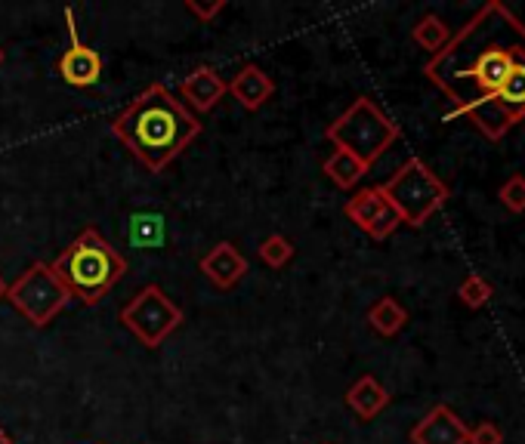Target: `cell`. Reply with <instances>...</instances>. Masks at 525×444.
Returning a JSON list of instances; mask_svg holds the SVG:
<instances>
[{
  "label": "cell",
  "instance_id": "6da1fadb",
  "mask_svg": "<svg viewBox=\"0 0 525 444\" xmlns=\"http://www.w3.org/2000/svg\"><path fill=\"white\" fill-rule=\"evenodd\" d=\"M516 62H525V25L504 7L485 4L451 41L436 53L424 74L454 102L451 118L495 99Z\"/></svg>",
  "mask_w": 525,
  "mask_h": 444
},
{
  "label": "cell",
  "instance_id": "7a4b0ae2",
  "mask_svg": "<svg viewBox=\"0 0 525 444\" xmlns=\"http://www.w3.org/2000/svg\"><path fill=\"white\" fill-rule=\"evenodd\" d=\"M112 136L146 170L161 173L201 136V121L164 84H149L115 115Z\"/></svg>",
  "mask_w": 525,
  "mask_h": 444
},
{
  "label": "cell",
  "instance_id": "3957f363",
  "mask_svg": "<svg viewBox=\"0 0 525 444\" xmlns=\"http://www.w3.org/2000/svg\"><path fill=\"white\" fill-rule=\"evenodd\" d=\"M50 269L65 284L72 300L81 306H96L127 275V259L112 247L109 238H102L96 229H84L53 259Z\"/></svg>",
  "mask_w": 525,
  "mask_h": 444
},
{
  "label": "cell",
  "instance_id": "277c9868",
  "mask_svg": "<svg viewBox=\"0 0 525 444\" xmlns=\"http://www.w3.org/2000/svg\"><path fill=\"white\" fill-rule=\"evenodd\" d=\"M325 136L334 148H343V152L359 158L371 170L390 152L393 142L402 136V130L374 99L359 96L334 124H328Z\"/></svg>",
  "mask_w": 525,
  "mask_h": 444
},
{
  "label": "cell",
  "instance_id": "5b68a950",
  "mask_svg": "<svg viewBox=\"0 0 525 444\" xmlns=\"http://www.w3.org/2000/svg\"><path fill=\"white\" fill-rule=\"evenodd\" d=\"M387 201L396 207L402 226L420 229L451 198L445 179H439L420 158H408L387 182L380 185Z\"/></svg>",
  "mask_w": 525,
  "mask_h": 444
},
{
  "label": "cell",
  "instance_id": "8992f818",
  "mask_svg": "<svg viewBox=\"0 0 525 444\" xmlns=\"http://www.w3.org/2000/svg\"><path fill=\"white\" fill-rule=\"evenodd\" d=\"M4 300L31 324V327H47L68 303L65 284L56 278V272L50 269V263H31L13 284H7V296Z\"/></svg>",
  "mask_w": 525,
  "mask_h": 444
},
{
  "label": "cell",
  "instance_id": "52a82bcc",
  "mask_svg": "<svg viewBox=\"0 0 525 444\" xmlns=\"http://www.w3.org/2000/svg\"><path fill=\"white\" fill-rule=\"evenodd\" d=\"M121 324L146 349H158L170 333L183 324V309L170 300L164 287L146 284V287H139L127 300V306L121 309Z\"/></svg>",
  "mask_w": 525,
  "mask_h": 444
},
{
  "label": "cell",
  "instance_id": "ba28073f",
  "mask_svg": "<svg viewBox=\"0 0 525 444\" xmlns=\"http://www.w3.org/2000/svg\"><path fill=\"white\" fill-rule=\"evenodd\" d=\"M343 213H346L349 222H356V226L374 241H387L402 226L396 207L387 201V195H383L380 185L359 189L353 198L343 204Z\"/></svg>",
  "mask_w": 525,
  "mask_h": 444
},
{
  "label": "cell",
  "instance_id": "9c48e42d",
  "mask_svg": "<svg viewBox=\"0 0 525 444\" xmlns=\"http://www.w3.org/2000/svg\"><path fill=\"white\" fill-rule=\"evenodd\" d=\"M65 22H68V47L62 50V56L56 59V71L59 78L68 84V87H93L99 84L102 78V56L99 50L87 47L81 37H78V28H75V10H65Z\"/></svg>",
  "mask_w": 525,
  "mask_h": 444
},
{
  "label": "cell",
  "instance_id": "30bf717a",
  "mask_svg": "<svg viewBox=\"0 0 525 444\" xmlns=\"http://www.w3.org/2000/svg\"><path fill=\"white\" fill-rule=\"evenodd\" d=\"M229 87L223 81V74L217 68H210V65H198L192 68L186 78L180 81V99L183 105L192 111H201V115H207V111H214L223 99H226Z\"/></svg>",
  "mask_w": 525,
  "mask_h": 444
},
{
  "label": "cell",
  "instance_id": "8fae6325",
  "mask_svg": "<svg viewBox=\"0 0 525 444\" xmlns=\"http://www.w3.org/2000/svg\"><path fill=\"white\" fill-rule=\"evenodd\" d=\"M470 426L451 411L448 404H436L424 414V420H417L411 429V444H467Z\"/></svg>",
  "mask_w": 525,
  "mask_h": 444
},
{
  "label": "cell",
  "instance_id": "7c38bea8",
  "mask_svg": "<svg viewBox=\"0 0 525 444\" xmlns=\"http://www.w3.org/2000/svg\"><path fill=\"white\" fill-rule=\"evenodd\" d=\"M198 269L214 287L232 290L244 275H248V259L241 256V250L232 241H220L198 259Z\"/></svg>",
  "mask_w": 525,
  "mask_h": 444
},
{
  "label": "cell",
  "instance_id": "4fadbf2b",
  "mask_svg": "<svg viewBox=\"0 0 525 444\" xmlns=\"http://www.w3.org/2000/svg\"><path fill=\"white\" fill-rule=\"evenodd\" d=\"M226 87H229V96L238 99V105L248 111H260L275 96V81L260 65H244Z\"/></svg>",
  "mask_w": 525,
  "mask_h": 444
},
{
  "label": "cell",
  "instance_id": "5bb4252c",
  "mask_svg": "<svg viewBox=\"0 0 525 444\" xmlns=\"http://www.w3.org/2000/svg\"><path fill=\"white\" fill-rule=\"evenodd\" d=\"M387 404H390V392L387 386H383L377 377L365 374L359 377L353 386L346 389V407L359 417V423H368L374 420L377 414L387 411Z\"/></svg>",
  "mask_w": 525,
  "mask_h": 444
},
{
  "label": "cell",
  "instance_id": "9a60e30c",
  "mask_svg": "<svg viewBox=\"0 0 525 444\" xmlns=\"http://www.w3.org/2000/svg\"><path fill=\"white\" fill-rule=\"evenodd\" d=\"M368 324L374 333H380V337H396V333L405 330L408 324V312L405 306L396 300V296H380V300L368 309Z\"/></svg>",
  "mask_w": 525,
  "mask_h": 444
},
{
  "label": "cell",
  "instance_id": "2e32d148",
  "mask_svg": "<svg viewBox=\"0 0 525 444\" xmlns=\"http://www.w3.org/2000/svg\"><path fill=\"white\" fill-rule=\"evenodd\" d=\"M322 170H325V176L337 185V189H343V192L356 189V185L362 182V176L368 173V167H365L359 158H353L349 152H343V148H334V152L325 158Z\"/></svg>",
  "mask_w": 525,
  "mask_h": 444
},
{
  "label": "cell",
  "instance_id": "e0dca14e",
  "mask_svg": "<svg viewBox=\"0 0 525 444\" xmlns=\"http://www.w3.org/2000/svg\"><path fill=\"white\" fill-rule=\"evenodd\" d=\"M411 41L420 47V50H427L430 56L442 53L451 41V28L445 25V19H439L436 13H427V16H420L417 25L411 28Z\"/></svg>",
  "mask_w": 525,
  "mask_h": 444
},
{
  "label": "cell",
  "instance_id": "ac0fdd59",
  "mask_svg": "<svg viewBox=\"0 0 525 444\" xmlns=\"http://www.w3.org/2000/svg\"><path fill=\"white\" fill-rule=\"evenodd\" d=\"M161 238H164V219L158 213H136L130 219V241L136 247L152 250L161 244Z\"/></svg>",
  "mask_w": 525,
  "mask_h": 444
},
{
  "label": "cell",
  "instance_id": "d6986e66",
  "mask_svg": "<svg viewBox=\"0 0 525 444\" xmlns=\"http://www.w3.org/2000/svg\"><path fill=\"white\" fill-rule=\"evenodd\" d=\"M257 253H260V259L269 266V269H285L291 259H294V244H291V238H285V235H269L260 247H257Z\"/></svg>",
  "mask_w": 525,
  "mask_h": 444
},
{
  "label": "cell",
  "instance_id": "ffe728a7",
  "mask_svg": "<svg viewBox=\"0 0 525 444\" xmlns=\"http://www.w3.org/2000/svg\"><path fill=\"white\" fill-rule=\"evenodd\" d=\"M495 296V287L488 284L482 275H476V272H470L461 284H458V300L467 306V309H482L488 300Z\"/></svg>",
  "mask_w": 525,
  "mask_h": 444
},
{
  "label": "cell",
  "instance_id": "44dd1931",
  "mask_svg": "<svg viewBox=\"0 0 525 444\" xmlns=\"http://www.w3.org/2000/svg\"><path fill=\"white\" fill-rule=\"evenodd\" d=\"M498 201L510 210V213H525V176L513 173L501 189H498Z\"/></svg>",
  "mask_w": 525,
  "mask_h": 444
},
{
  "label": "cell",
  "instance_id": "7402d4cb",
  "mask_svg": "<svg viewBox=\"0 0 525 444\" xmlns=\"http://www.w3.org/2000/svg\"><path fill=\"white\" fill-rule=\"evenodd\" d=\"M467 444H504V432H501V426H498V423L485 420V423H479V426H473V429H470Z\"/></svg>",
  "mask_w": 525,
  "mask_h": 444
},
{
  "label": "cell",
  "instance_id": "603a6c76",
  "mask_svg": "<svg viewBox=\"0 0 525 444\" xmlns=\"http://www.w3.org/2000/svg\"><path fill=\"white\" fill-rule=\"evenodd\" d=\"M186 10H189L198 22L210 25V22H214V19L226 10V4H223V0H217V4H195V0H186Z\"/></svg>",
  "mask_w": 525,
  "mask_h": 444
},
{
  "label": "cell",
  "instance_id": "cb8c5ba5",
  "mask_svg": "<svg viewBox=\"0 0 525 444\" xmlns=\"http://www.w3.org/2000/svg\"><path fill=\"white\" fill-rule=\"evenodd\" d=\"M0 444H13V438H10V435L4 432V426H0Z\"/></svg>",
  "mask_w": 525,
  "mask_h": 444
},
{
  "label": "cell",
  "instance_id": "d4e9b609",
  "mask_svg": "<svg viewBox=\"0 0 525 444\" xmlns=\"http://www.w3.org/2000/svg\"><path fill=\"white\" fill-rule=\"evenodd\" d=\"M7 296V284H4V278H0V300Z\"/></svg>",
  "mask_w": 525,
  "mask_h": 444
},
{
  "label": "cell",
  "instance_id": "484cf974",
  "mask_svg": "<svg viewBox=\"0 0 525 444\" xmlns=\"http://www.w3.org/2000/svg\"><path fill=\"white\" fill-rule=\"evenodd\" d=\"M4 59H7V53H4V47H0V65H4Z\"/></svg>",
  "mask_w": 525,
  "mask_h": 444
},
{
  "label": "cell",
  "instance_id": "4316f807",
  "mask_svg": "<svg viewBox=\"0 0 525 444\" xmlns=\"http://www.w3.org/2000/svg\"><path fill=\"white\" fill-rule=\"evenodd\" d=\"M322 444H334V441H322Z\"/></svg>",
  "mask_w": 525,
  "mask_h": 444
},
{
  "label": "cell",
  "instance_id": "83f0119b",
  "mask_svg": "<svg viewBox=\"0 0 525 444\" xmlns=\"http://www.w3.org/2000/svg\"><path fill=\"white\" fill-rule=\"evenodd\" d=\"M96 444H105V441H96Z\"/></svg>",
  "mask_w": 525,
  "mask_h": 444
}]
</instances>
